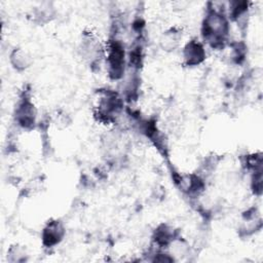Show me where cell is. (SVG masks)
Returning a JSON list of instances; mask_svg holds the SVG:
<instances>
[{
  "mask_svg": "<svg viewBox=\"0 0 263 263\" xmlns=\"http://www.w3.org/2000/svg\"><path fill=\"white\" fill-rule=\"evenodd\" d=\"M229 32V22L222 10L211 7L202 22L201 34L203 39L213 47L223 46Z\"/></svg>",
  "mask_w": 263,
  "mask_h": 263,
  "instance_id": "obj_1",
  "label": "cell"
},
{
  "mask_svg": "<svg viewBox=\"0 0 263 263\" xmlns=\"http://www.w3.org/2000/svg\"><path fill=\"white\" fill-rule=\"evenodd\" d=\"M105 54L107 70L110 77L113 79L122 77L125 66V52L123 45L117 40L110 41L105 47Z\"/></svg>",
  "mask_w": 263,
  "mask_h": 263,
  "instance_id": "obj_2",
  "label": "cell"
},
{
  "mask_svg": "<svg viewBox=\"0 0 263 263\" xmlns=\"http://www.w3.org/2000/svg\"><path fill=\"white\" fill-rule=\"evenodd\" d=\"M120 98L113 91L102 92L99 98L97 115L100 120L110 122L114 115H117L121 109Z\"/></svg>",
  "mask_w": 263,
  "mask_h": 263,
  "instance_id": "obj_3",
  "label": "cell"
},
{
  "mask_svg": "<svg viewBox=\"0 0 263 263\" xmlns=\"http://www.w3.org/2000/svg\"><path fill=\"white\" fill-rule=\"evenodd\" d=\"M80 49L82 55L90 64L100 61L105 53V48L100 42V39L92 32H83Z\"/></svg>",
  "mask_w": 263,
  "mask_h": 263,
  "instance_id": "obj_4",
  "label": "cell"
},
{
  "mask_svg": "<svg viewBox=\"0 0 263 263\" xmlns=\"http://www.w3.org/2000/svg\"><path fill=\"white\" fill-rule=\"evenodd\" d=\"M183 58L188 66H196L205 59V50L201 42L197 39L190 40L184 47Z\"/></svg>",
  "mask_w": 263,
  "mask_h": 263,
  "instance_id": "obj_5",
  "label": "cell"
},
{
  "mask_svg": "<svg viewBox=\"0 0 263 263\" xmlns=\"http://www.w3.org/2000/svg\"><path fill=\"white\" fill-rule=\"evenodd\" d=\"M15 120L24 128L34 126L36 122V110L30 101L24 100L20 103L15 110Z\"/></svg>",
  "mask_w": 263,
  "mask_h": 263,
  "instance_id": "obj_6",
  "label": "cell"
},
{
  "mask_svg": "<svg viewBox=\"0 0 263 263\" xmlns=\"http://www.w3.org/2000/svg\"><path fill=\"white\" fill-rule=\"evenodd\" d=\"M64 234H65V229L63 224L58 220L50 221L44 227L42 232L43 243L47 247L54 246L62 240Z\"/></svg>",
  "mask_w": 263,
  "mask_h": 263,
  "instance_id": "obj_7",
  "label": "cell"
},
{
  "mask_svg": "<svg viewBox=\"0 0 263 263\" xmlns=\"http://www.w3.org/2000/svg\"><path fill=\"white\" fill-rule=\"evenodd\" d=\"M10 63L15 70L23 71L30 67L32 60L25 49L14 48L10 53Z\"/></svg>",
  "mask_w": 263,
  "mask_h": 263,
  "instance_id": "obj_8",
  "label": "cell"
},
{
  "mask_svg": "<svg viewBox=\"0 0 263 263\" xmlns=\"http://www.w3.org/2000/svg\"><path fill=\"white\" fill-rule=\"evenodd\" d=\"M181 33L177 29H170L164 32L160 38V44L165 50H174L180 42Z\"/></svg>",
  "mask_w": 263,
  "mask_h": 263,
  "instance_id": "obj_9",
  "label": "cell"
}]
</instances>
